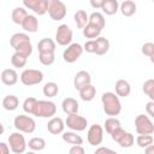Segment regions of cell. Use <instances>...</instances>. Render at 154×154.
<instances>
[{"label":"cell","mask_w":154,"mask_h":154,"mask_svg":"<svg viewBox=\"0 0 154 154\" xmlns=\"http://www.w3.org/2000/svg\"><path fill=\"white\" fill-rule=\"evenodd\" d=\"M23 111L38 118H53L57 112V106L49 100H37L29 96L23 102Z\"/></svg>","instance_id":"cell-1"},{"label":"cell","mask_w":154,"mask_h":154,"mask_svg":"<svg viewBox=\"0 0 154 154\" xmlns=\"http://www.w3.org/2000/svg\"><path fill=\"white\" fill-rule=\"evenodd\" d=\"M10 45L14 49L16 53L29 58L32 53V45L30 41V37L25 32H16L10 38Z\"/></svg>","instance_id":"cell-2"},{"label":"cell","mask_w":154,"mask_h":154,"mask_svg":"<svg viewBox=\"0 0 154 154\" xmlns=\"http://www.w3.org/2000/svg\"><path fill=\"white\" fill-rule=\"evenodd\" d=\"M101 102H102V108L103 112L109 116V117H116L122 112V103L119 97L112 93V91H106L101 96Z\"/></svg>","instance_id":"cell-3"},{"label":"cell","mask_w":154,"mask_h":154,"mask_svg":"<svg viewBox=\"0 0 154 154\" xmlns=\"http://www.w3.org/2000/svg\"><path fill=\"white\" fill-rule=\"evenodd\" d=\"M13 125L19 132L24 134H31L36 129V123L34 118L25 116V114H19L13 119Z\"/></svg>","instance_id":"cell-4"},{"label":"cell","mask_w":154,"mask_h":154,"mask_svg":"<svg viewBox=\"0 0 154 154\" xmlns=\"http://www.w3.org/2000/svg\"><path fill=\"white\" fill-rule=\"evenodd\" d=\"M20 82L26 85V87H31V85H36L40 84L43 81V72L41 70H35V69H25L23 70V72L20 73Z\"/></svg>","instance_id":"cell-5"},{"label":"cell","mask_w":154,"mask_h":154,"mask_svg":"<svg viewBox=\"0 0 154 154\" xmlns=\"http://www.w3.org/2000/svg\"><path fill=\"white\" fill-rule=\"evenodd\" d=\"M48 14L51 19L58 22L65 18L67 13L66 5L60 0H48Z\"/></svg>","instance_id":"cell-6"},{"label":"cell","mask_w":154,"mask_h":154,"mask_svg":"<svg viewBox=\"0 0 154 154\" xmlns=\"http://www.w3.org/2000/svg\"><path fill=\"white\" fill-rule=\"evenodd\" d=\"M8 148L12 153L14 154H22V153H25V149H26V141L24 138V136L20 134V132H12L10 136H8Z\"/></svg>","instance_id":"cell-7"},{"label":"cell","mask_w":154,"mask_h":154,"mask_svg":"<svg viewBox=\"0 0 154 154\" xmlns=\"http://www.w3.org/2000/svg\"><path fill=\"white\" fill-rule=\"evenodd\" d=\"M135 129L138 135H152L154 132V124L148 116L138 114L135 118Z\"/></svg>","instance_id":"cell-8"},{"label":"cell","mask_w":154,"mask_h":154,"mask_svg":"<svg viewBox=\"0 0 154 154\" xmlns=\"http://www.w3.org/2000/svg\"><path fill=\"white\" fill-rule=\"evenodd\" d=\"M73 32L67 24H60L55 31V43L60 46H69L72 41Z\"/></svg>","instance_id":"cell-9"},{"label":"cell","mask_w":154,"mask_h":154,"mask_svg":"<svg viewBox=\"0 0 154 154\" xmlns=\"http://www.w3.org/2000/svg\"><path fill=\"white\" fill-rule=\"evenodd\" d=\"M82 53H83V46L82 45L70 43L67 46V48H65L63 52V59H64V61L72 64V63L78 60V58L82 55Z\"/></svg>","instance_id":"cell-10"},{"label":"cell","mask_w":154,"mask_h":154,"mask_svg":"<svg viewBox=\"0 0 154 154\" xmlns=\"http://www.w3.org/2000/svg\"><path fill=\"white\" fill-rule=\"evenodd\" d=\"M87 140H88V143L90 146H100L102 140H103V129L101 125L99 124H93L90 125V128L88 129V132H87Z\"/></svg>","instance_id":"cell-11"},{"label":"cell","mask_w":154,"mask_h":154,"mask_svg":"<svg viewBox=\"0 0 154 154\" xmlns=\"http://www.w3.org/2000/svg\"><path fill=\"white\" fill-rule=\"evenodd\" d=\"M65 125H67V128L71 129L72 131H83L87 129L88 120L82 116L70 114L65 119Z\"/></svg>","instance_id":"cell-12"},{"label":"cell","mask_w":154,"mask_h":154,"mask_svg":"<svg viewBox=\"0 0 154 154\" xmlns=\"http://www.w3.org/2000/svg\"><path fill=\"white\" fill-rule=\"evenodd\" d=\"M24 8L31 10L35 14L43 16L48 11V0H24Z\"/></svg>","instance_id":"cell-13"},{"label":"cell","mask_w":154,"mask_h":154,"mask_svg":"<svg viewBox=\"0 0 154 154\" xmlns=\"http://www.w3.org/2000/svg\"><path fill=\"white\" fill-rule=\"evenodd\" d=\"M88 84H91L90 73L88 71H85V70L78 71L75 75V78H73V87H75V89L79 90V89H82L83 87H85Z\"/></svg>","instance_id":"cell-14"},{"label":"cell","mask_w":154,"mask_h":154,"mask_svg":"<svg viewBox=\"0 0 154 154\" xmlns=\"http://www.w3.org/2000/svg\"><path fill=\"white\" fill-rule=\"evenodd\" d=\"M64 128H65V122L60 117H53L47 123V130L52 135L63 134L64 132Z\"/></svg>","instance_id":"cell-15"},{"label":"cell","mask_w":154,"mask_h":154,"mask_svg":"<svg viewBox=\"0 0 154 154\" xmlns=\"http://www.w3.org/2000/svg\"><path fill=\"white\" fill-rule=\"evenodd\" d=\"M0 78H1V82L5 85L11 87V85H14L18 82V73L13 69H5V70H2V72L0 75Z\"/></svg>","instance_id":"cell-16"},{"label":"cell","mask_w":154,"mask_h":154,"mask_svg":"<svg viewBox=\"0 0 154 154\" xmlns=\"http://www.w3.org/2000/svg\"><path fill=\"white\" fill-rule=\"evenodd\" d=\"M61 108H63V111L67 116H70V114H77V112L79 109V105H78V102H77L76 99H73V97H66L61 102Z\"/></svg>","instance_id":"cell-17"},{"label":"cell","mask_w":154,"mask_h":154,"mask_svg":"<svg viewBox=\"0 0 154 154\" xmlns=\"http://www.w3.org/2000/svg\"><path fill=\"white\" fill-rule=\"evenodd\" d=\"M20 25L26 32H36L38 30V19L34 14H28Z\"/></svg>","instance_id":"cell-18"},{"label":"cell","mask_w":154,"mask_h":154,"mask_svg":"<svg viewBox=\"0 0 154 154\" xmlns=\"http://www.w3.org/2000/svg\"><path fill=\"white\" fill-rule=\"evenodd\" d=\"M114 89H116V95L119 97H126L130 95L131 93V87H130V83L125 79H118L116 82V85H114Z\"/></svg>","instance_id":"cell-19"},{"label":"cell","mask_w":154,"mask_h":154,"mask_svg":"<svg viewBox=\"0 0 154 154\" xmlns=\"http://www.w3.org/2000/svg\"><path fill=\"white\" fill-rule=\"evenodd\" d=\"M55 47H57L55 41H53L52 38H48V37H45V38L40 40L38 43H37L38 53H54Z\"/></svg>","instance_id":"cell-20"},{"label":"cell","mask_w":154,"mask_h":154,"mask_svg":"<svg viewBox=\"0 0 154 154\" xmlns=\"http://www.w3.org/2000/svg\"><path fill=\"white\" fill-rule=\"evenodd\" d=\"M95 42V54L96 55H103L109 51V41L106 37L99 36L97 38L94 40Z\"/></svg>","instance_id":"cell-21"},{"label":"cell","mask_w":154,"mask_h":154,"mask_svg":"<svg viewBox=\"0 0 154 154\" xmlns=\"http://www.w3.org/2000/svg\"><path fill=\"white\" fill-rule=\"evenodd\" d=\"M101 10L107 16H113L119 11V2L117 0H102Z\"/></svg>","instance_id":"cell-22"},{"label":"cell","mask_w":154,"mask_h":154,"mask_svg":"<svg viewBox=\"0 0 154 154\" xmlns=\"http://www.w3.org/2000/svg\"><path fill=\"white\" fill-rule=\"evenodd\" d=\"M119 10L122 12V14L124 17H131L136 13V10H137V6L135 4V1L132 0H125L123 1L120 5H119Z\"/></svg>","instance_id":"cell-23"},{"label":"cell","mask_w":154,"mask_h":154,"mask_svg":"<svg viewBox=\"0 0 154 154\" xmlns=\"http://www.w3.org/2000/svg\"><path fill=\"white\" fill-rule=\"evenodd\" d=\"M61 138H63L64 142H66L69 144H72V146H81L83 143V138L79 135H77V132H75V131L63 132Z\"/></svg>","instance_id":"cell-24"},{"label":"cell","mask_w":154,"mask_h":154,"mask_svg":"<svg viewBox=\"0 0 154 154\" xmlns=\"http://www.w3.org/2000/svg\"><path fill=\"white\" fill-rule=\"evenodd\" d=\"M78 91H79L81 99H82L83 101H87V102L94 100V97H95V95H96V88H95L93 84H88V85L83 87L82 89H79Z\"/></svg>","instance_id":"cell-25"},{"label":"cell","mask_w":154,"mask_h":154,"mask_svg":"<svg viewBox=\"0 0 154 154\" xmlns=\"http://www.w3.org/2000/svg\"><path fill=\"white\" fill-rule=\"evenodd\" d=\"M26 16H28L26 8L20 7V6L14 7V8H13V11H12V13H11L12 22H13L14 24H18V25H20V24L23 23V20L25 19V17H26Z\"/></svg>","instance_id":"cell-26"},{"label":"cell","mask_w":154,"mask_h":154,"mask_svg":"<svg viewBox=\"0 0 154 154\" xmlns=\"http://www.w3.org/2000/svg\"><path fill=\"white\" fill-rule=\"evenodd\" d=\"M19 106V100L16 95H6L4 99H2V107L6 109V111H14L17 109Z\"/></svg>","instance_id":"cell-27"},{"label":"cell","mask_w":154,"mask_h":154,"mask_svg":"<svg viewBox=\"0 0 154 154\" xmlns=\"http://www.w3.org/2000/svg\"><path fill=\"white\" fill-rule=\"evenodd\" d=\"M82 30H83V36L87 37V38H90V40L97 38L100 36L101 31H102L100 28H97V26H95V25H93L90 23H88Z\"/></svg>","instance_id":"cell-28"},{"label":"cell","mask_w":154,"mask_h":154,"mask_svg":"<svg viewBox=\"0 0 154 154\" xmlns=\"http://www.w3.org/2000/svg\"><path fill=\"white\" fill-rule=\"evenodd\" d=\"M88 23H90V24H93V25H95V26H97V28H100L102 30L105 28V25H106V19H105L102 13L93 12L88 18Z\"/></svg>","instance_id":"cell-29"},{"label":"cell","mask_w":154,"mask_h":154,"mask_svg":"<svg viewBox=\"0 0 154 154\" xmlns=\"http://www.w3.org/2000/svg\"><path fill=\"white\" fill-rule=\"evenodd\" d=\"M26 146L32 150V152H40L46 148V141L42 137H32L29 140Z\"/></svg>","instance_id":"cell-30"},{"label":"cell","mask_w":154,"mask_h":154,"mask_svg":"<svg viewBox=\"0 0 154 154\" xmlns=\"http://www.w3.org/2000/svg\"><path fill=\"white\" fill-rule=\"evenodd\" d=\"M88 18H89V16L83 10H78L77 12H75V16H73L75 23H76L78 29H83L88 24Z\"/></svg>","instance_id":"cell-31"},{"label":"cell","mask_w":154,"mask_h":154,"mask_svg":"<svg viewBox=\"0 0 154 154\" xmlns=\"http://www.w3.org/2000/svg\"><path fill=\"white\" fill-rule=\"evenodd\" d=\"M120 120L116 117H108L105 119V123H103V128L106 130V132H108L109 135L118 128H120Z\"/></svg>","instance_id":"cell-32"},{"label":"cell","mask_w":154,"mask_h":154,"mask_svg":"<svg viewBox=\"0 0 154 154\" xmlns=\"http://www.w3.org/2000/svg\"><path fill=\"white\" fill-rule=\"evenodd\" d=\"M58 91H59V87L55 82H47L42 88V93L47 97H54L58 94Z\"/></svg>","instance_id":"cell-33"},{"label":"cell","mask_w":154,"mask_h":154,"mask_svg":"<svg viewBox=\"0 0 154 154\" xmlns=\"http://www.w3.org/2000/svg\"><path fill=\"white\" fill-rule=\"evenodd\" d=\"M142 90L150 99V101H154V79L153 78H149L143 83Z\"/></svg>","instance_id":"cell-34"},{"label":"cell","mask_w":154,"mask_h":154,"mask_svg":"<svg viewBox=\"0 0 154 154\" xmlns=\"http://www.w3.org/2000/svg\"><path fill=\"white\" fill-rule=\"evenodd\" d=\"M26 60H28V58H25V57L18 54V53H16V52H14V53L12 54V57H11V64L13 65V67H17V69L24 67V66L26 65Z\"/></svg>","instance_id":"cell-35"},{"label":"cell","mask_w":154,"mask_h":154,"mask_svg":"<svg viewBox=\"0 0 154 154\" xmlns=\"http://www.w3.org/2000/svg\"><path fill=\"white\" fill-rule=\"evenodd\" d=\"M135 143V137L131 132H125V135L118 141V144L122 147V148H130L132 144Z\"/></svg>","instance_id":"cell-36"},{"label":"cell","mask_w":154,"mask_h":154,"mask_svg":"<svg viewBox=\"0 0 154 154\" xmlns=\"http://www.w3.org/2000/svg\"><path fill=\"white\" fill-rule=\"evenodd\" d=\"M153 136L152 135H138L136 138V143L141 148H146L150 144H153Z\"/></svg>","instance_id":"cell-37"},{"label":"cell","mask_w":154,"mask_h":154,"mask_svg":"<svg viewBox=\"0 0 154 154\" xmlns=\"http://www.w3.org/2000/svg\"><path fill=\"white\" fill-rule=\"evenodd\" d=\"M38 60L42 65L49 66L54 63L55 55H54V53H38Z\"/></svg>","instance_id":"cell-38"},{"label":"cell","mask_w":154,"mask_h":154,"mask_svg":"<svg viewBox=\"0 0 154 154\" xmlns=\"http://www.w3.org/2000/svg\"><path fill=\"white\" fill-rule=\"evenodd\" d=\"M142 54L149 57L153 61V58H154V43L153 42H146L143 46H142Z\"/></svg>","instance_id":"cell-39"},{"label":"cell","mask_w":154,"mask_h":154,"mask_svg":"<svg viewBox=\"0 0 154 154\" xmlns=\"http://www.w3.org/2000/svg\"><path fill=\"white\" fill-rule=\"evenodd\" d=\"M125 132H126V131H125V130H124V129L120 126V128L116 129V130H114V131L111 134V137H112V140H113L114 142H117V143H118V141H119V140H120V138H122V137L125 135Z\"/></svg>","instance_id":"cell-40"},{"label":"cell","mask_w":154,"mask_h":154,"mask_svg":"<svg viewBox=\"0 0 154 154\" xmlns=\"http://www.w3.org/2000/svg\"><path fill=\"white\" fill-rule=\"evenodd\" d=\"M83 51H85L87 53H94L95 52V42H94V40H88L83 46Z\"/></svg>","instance_id":"cell-41"},{"label":"cell","mask_w":154,"mask_h":154,"mask_svg":"<svg viewBox=\"0 0 154 154\" xmlns=\"http://www.w3.org/2000/svg\"><path fill=\"white\" fill-rule=\"evenodd\" d=\"M94 154H118V153L107 147H97L96 150L94 152Z\"/></svg>","instance_id":"cell-42"},{"label":"cell","mask_w":154,"mask_h":154,"mask_svg":"<svg viewBox=\"0 0 154 154\" xmlns=\"http://www.w3.org/2000/svg\"><path fill=\"white\" fill-rule=\"evenodd\" d=\"M69 154H85V150L82 146H72L69 150Z\"/></svg>","instance_id":"cell-43"},{"label":"cell","mask_w":154,"mask_h":154,"mask_svg":"<svg viewBox=\"0 0 154 154\" xmlns=\"http://www.w3.org/2000/svg\"><path fill=\"white\" fill-rule=\"evenodd\" d=\"M146 111L149 117H154V101H149L146 105Z\"/></svg>","instance_id":"cell-44"},{"label":"cell","mask_w":154,"mask_h":154,"mask_svg":"<svg viewBox=\"0 0 154 154\" xmlns=\"http://www.w3.org/2000/svg\"><path fill=\"white\" fill-rule=\"evenodd\" d=\"M0 154H10L8 144H6L5 142H0Z\"/></svg>","instance_id":"cell-45"},{"label":"cell","mask_w":154,"mask_h":154,"mask_svg":"<svg viewBox=\"0 0 154 154\" xmlns=\"http://www.w3.org/2000/svg\"><path fill=\"white\" fill-rule=\"evenodd\" d=\"M90 6L94 8H101L102 0H90Z\"/></svg>","instance_id":"cell-46"},{"label":"cell","mask_w":154,"mask_h":154,"mask_svg":"<svg viewBox=\"0 0 154 154\" xmlns=\"http://www.w3.org/2000/svg\"><path fill=\"white\" fill-rule=\"evenodd\" d=\"M144 154H154V146L150 144L144 148Z\"/></svg>","instance_id":"cell-47"},{"label":"cell","mask_w":154,"mask_h":154,"mask_svg":"<svg viewBox=\"0 0 154 154\" xmlns=\"http://www.w3.org/2000/svg\"><path fill=\"white\" fill-rule=\"evenodd\" d=\"M4 131H5V128H4V124L0 122V135H2L4 134Z\"/></svg>","instance_id":"cell-48"},{"label":"cell","mask_w":154,"mask_h":154,"mask_svg":"<svg viewBox=\"0 0 154 154\" xmlns=\"http://www.w3.org/2000/svg\"><path fill=\"white\" fill-rule=\"evenodd\" d=\"M25 154H36V152H32V150H30V152H26Z\"/></svg>","instance_id":"cell-49"}]
</instances>
